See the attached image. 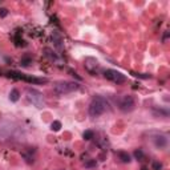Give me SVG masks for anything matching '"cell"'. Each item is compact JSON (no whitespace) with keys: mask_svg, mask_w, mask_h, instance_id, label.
<instances>
[{"mask_svg":"<svg viewBox=\"0 0 170 170\" xmlns=\"http://www.w3.org/2000/svg\"><path fill=\"white\" fill-rule=\"evenodd\" d=\"M108 102L104 97L96 96L93 97L92 102L89 104V114L92 117H100L101 114H104L108 110Z\"/></svg>","mask_w":170,"mask_h":170,"instance_id":"6da1fadb","label":"cell"},{"mask_svg":"<svg viewBox=\"0 0 170 170\" xmlns=\"http://www.w3.org/2000/svg\"><path fill=\"white\" fill-rule=\"evenodd\" d=\"M27 99L29 100V102H32V105H35L36 108L41 109L45 106V99L44 95L39 90H36L33 88H28L27 89Z\"/></svg>","mask_w":170,"mask_h":170,"instance_id":"7a4b0ae2","label":"cell"},{"mask_svg":"<svg viewBox=\"0 0 170 170\" xmlns=\"http://www.w3.org/2000/svg\"><path fill=\"white\" fill-rule=\"evenodd\" d=\"M53 89L57 95H68L78 89V84L73 81H59L53 85Z\"/></svg>","mask_w":170,"mask_h":170,"instance_id":"3957f363","label":"cell"},{"mask_svg":"<svg viewBox=\"0 0 170 170\" xmlns=\"http://www.w3.org/2000/svg\"><path fill=\"white\" fill-rule=\"evenodd\" d=\"M118 108H120L122 112H125V113H129V112L134 110V108H136L134 97L130 96V95L122 96L120 99V101H118Z\"/></svg>","mask_w":170,"mask_h":170,"instance_id":"277c9868","label":"cell"},{"mask_svg":"<svg viewBox=\"0 0 170 170\" xmlns=\"http://www.w3.org/2000/svg\"><path fill=\"white\" fill-rule=\"evenodd\" d=\"M104 76H105L108 80H110V81L116 82V84H122V82H125V81H126L125 75H122L121 72L114 71V69H108V71H105Z\"/></svg>","mask_w":170,"mask_h":170,"instance_id":"5b68a950","label":"cell"},{"mask_svg":"<svg viewBox=\"0 0 170 170\" xmlns=\"http://www.w3.org/2000/svg\"><path fill=\"white\" fill-rule=\"evenodd\" d=\"M85 68L89 72L95 73V69L99 68V61H97L96 59H92V57H86L85 59Z\"/></svg>","mask_w":170,"mask_h":170,"instance_id":"8992f818","label":"cell"},{"mask_svg":"<svg viewBox=\"0 0 170 170\" xmlns=\"http://www.w3.org/2000/svg\"><path fill=\"white\" fill-rule=\"evenodd\" d=\"M153 142L158 149H164V147L168 146V138L165 136H155L153 138Z\"/></svg>","mask_w":170,"mask_h":170,"instance_id":"52a82bcc","label":"cell"},{"mask_svg":"<svg viewBox=\"0 0 170 170\" xmlns=\"http://www.w3.org/2000/svg\"><path fill=\"white\" fill-rule=\"evenodd\" d=\"M20 99V93H19V90L17 89H12L11 90V93H9V100L12 101V102H16L17 100Z\"/></svg>","mask_w":170,"mask_h":170,"instance_id":"ba28073f","label":"cell"},{"mask_svg":"<svg viewBox=\"0 0 170 170\" xmlns=\"http://www.w3.org/2000/svg\"><path fill=\"white\" fill-rule=\"evenodd\" d=\"M118 157L121 158L122 162H125V164H128V162H130V157L128 153H124V151H118Z\"/></svg>","mask_w":170,"mask_h":170,"instance_id":"9c48e42d","label":"cell"},{"mask_svg":"<svg viewBox=\"0 0 170 170\" xmlns=\"http://www.w3.org/2000/svg\"><path fill=\"white\" fill-rule=\"evenodd\" d=\"M60 128H61V124H60L59 121L52 122V125H50V129H52V130H55V132H59Z\"/></svg>","mask_w":170,"mask_h":170,"instance_id":"30bf717a","label":"cell"},{"mask_svg":"<svg viewBox=\"0 0 170 170\" xmlns=\"http://www.w3.org/2000/svg\"><path fill=\"white\" fill-rule=\"evenodd\" d=\"M84 138L85 140H92L93 138V132L92 130H86V132L84 133Z\"/></svg>","mask_w":170,"mask_h":170,"instance_id":"8fae6325","label":"cell"},{"mask_svg":"<svg viewBox=\"0 0 170 170\" xmlns=\"http://www.w3.org/2000/svg\"><path fill=\"white\" fill-rule=\"evenodd\" d=\"M133 76H136V77H141V78H149L150 76L149 75H140V73H132Z\"/></svg>","mask_w":170,"mask_h":170,"instance_id":"7c38bea8","label":"cell"},{"mask_svg":"<svg viewBox=\"0 0 170 170\" xmlns=\"http://www.w3.org/2000/svg\"><path fill=\"white\" fill-rule=\"evenodd\" d=\"M153 168H154V170H160V169L162 168V165L158 164V162H154V164H153Z\"/></svg>","mask_w":170,"mask_h":170,"instance_id":"4fadbf2b","label":"cell"},{"mask_svg":"<svg viewBox=\"0 0 170 170\" xmlns=\"http://www.w3.org/2000/svg\"><path fill=\"white\" fill-rule=\"evenodd\" d=\"M5 15H7V9L2 8V9H0V16H5Z\"/></svg>","mask_w":170,"mask_h":170,"instance_id":"5bb4252c","label":"cell"},{"mask_svg":"<svg viewBox=\"0 0 170 170\" xmlns=\"http://www.w3.org/2000/svg\"><path fill=\"white\" fill-rule=\"evenodd\" d=\"M93 165H96V161H92V162H88V164H86V166H93Z\"/></svg>","mask_w":170,"mask_h":170,"instance_id":"9a60e30c","label":"cell"}]
</instances>
